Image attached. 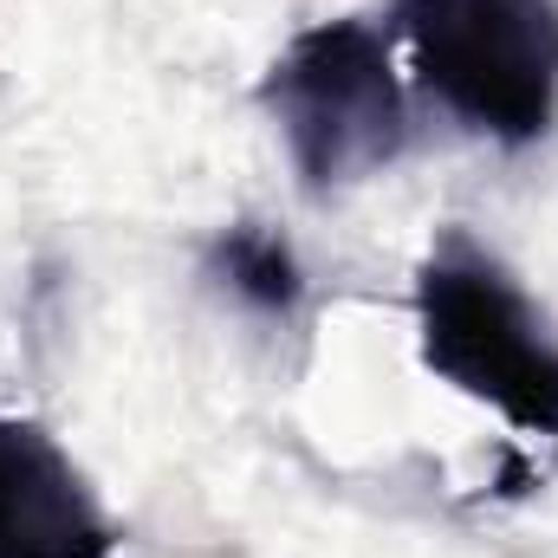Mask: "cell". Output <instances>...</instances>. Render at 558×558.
I'll list each match as a JSON object with an SVG mask.
<instances>
[{"instance_id": "cell-1", "label": "cell", "mask_w": 558, "mask_h": 558, "mask_svg": "<svg viewBox=\"0 0 558 558\" xmlns=\"http://www.w3.org/2000/svg\"><path fill=\"white\" fill-rule=\"evenodd\" d=\"M422 364L520 435L558 441V338L474 234L448 228L416 274Z\"/></svg>"}, {"instance_id": "cell-2", "label": "cell", "mask_w": 558, "mask_h": 558, "mask_svg": "<svg viewBox=\"0 0 558 558\" xmlns=\"http://www.w3.org/2000/svg\"><path fill=\"white\" fill-rule=\"evenodd\" d=\"M260 111L274 118L305 195H344L384 175L410 143V98L390 65V26L357 13L312 20L267 65Z\"/></svg>"}, {"instance_id": "cell-3", "label": "cell", "mask_w": 558, "mask_h": 558, "mask_svg": "<svg viewBox=\"0 0 558 558\" xmlns=\"http://www.w3.org/2000/svg\"><path fill=\"white\" fill-rule=\"evenodd\" d=\"M390 26L422 92L500 149H526L558 118V0H390Z\"/></svg>"}, {"instance_id": "cell-4", "label": "cell", "mask_w": 558, "mask_h": 558, "mask_svg": "<svg viewBox=\"0 0 558 558\" xmlns=\"http://www.w3.org/2000/svg\"><path fill=\"white\" fill-rule=\"evenodd\" d=\"M118 526L78 461L33 416L0 410V558H111Z\"/></svg>"}, {"instance_id": "cell-5", "label": "cell", "mask_w": 558, "mask_h": 558, "mask_svg": "<svg viewBox=\"0 0 558 558\" xmlns=\"http://www.w3.org/2000/svg\"><path fill=\"white\" fill-rule=\"evenodd\" d=\"M208 274L221 279L247 312H260V318H292L299 299H305V267H299V254L286 247V234L260 228V221H241V228L215 234Z\"/></svg>"}]
</instances>
